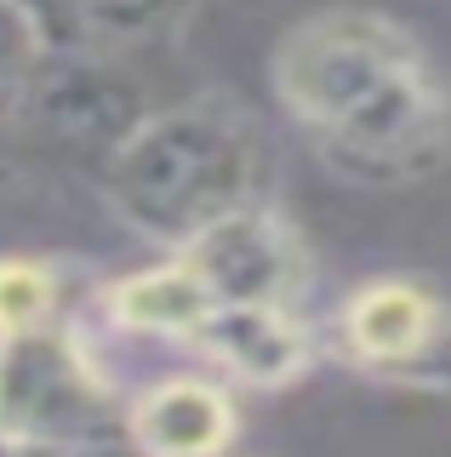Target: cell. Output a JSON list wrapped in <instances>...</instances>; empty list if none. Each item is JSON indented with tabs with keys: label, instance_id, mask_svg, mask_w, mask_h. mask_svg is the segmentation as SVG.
I'll use <instances>...</instances> for the list:
<instances>
[{
	"label": "cell",
	"instance_id": "1",
	"mask_svg": "<svg viewBox=\"0 0 451 457\" xmlns=\"http://www.w3.org/2000/svg\"><path fill=\"white\" fill-rule=\"evenodd\" d=\"M269 92L355 189H417L451 161V80L394 12L326 6L275 40Z\"/></svg>",
	"mask_w": 451,
	"mask_h": 457
},
{
	"label": "cell",
	"instance_id": "11",
	"mask_svg": "<svg viewBox=\"0 0 451 457\" xmlns=\"http://www.w3.org/2000/svg\"><path fill=\"white\" fill-rule=\"evenodd\" d=\"M6 6L29 23V35L46 46V57H75V12H80V0H6Z\"/></svg>",
	"mask_w": 451,
	"mask_h": 457
},
{
	"label": "cell",
	"instance_id": "2",
	"mask_svg": "<svg viewBox=\"0 0 451 457\" xmlns=\"http://www.w3.org/2000/svg\"><path fill=\"white\" fill-rule=\"evenodd\" d=\"M269 132L246 104L201 92L137 114L97 161V200L137 240L183 252L229 212L269 200Z\"/></svg>",
	"mask_w": 451,
	"mask_h": 457
},
{
	"label": "cell",
	"instance_id": "6",
	"mask_svg": "<svg viewBox=\"0 0 451 457\" xmlns=\"http://www.w3.org/2000/svg\"><path fill=\"white\" fill-rule=\"evenodd\" d=\"M320 320L280 303H217L189 337V361L234 395H280L320 366Z\"/></svg>",
	"mask_w": 451,
	"mask_h": 457
},
{
	"label": "cell",
	"instance_id": "10",
	"mask_svg": "<svg viewBox=\"0 0 451 457\" xmlns=\"http://www.w3.org/2000/svg\"><path fill=\"white\" fill-rule=\"evenodd\" d=\"M46 46L29 35V23L0 0V143L23 126V109H29L40 75H46Z\"/></svg>",
	"mask_w": 451,
	"mask_h": 457
},
{
	"label": "cell",
	"instance_id": "13",
	"mask_svg": "<svg viewBox=\"0 0 451 457\" xmlns=\"http://www.w3.org/2000/svg\"><path fill=\"white\" fill-rule=\"evenodd\" d=\"M0 457H29V452H23V446H12V440L0 435Z\"/></svg>",
	"mask_w": 451,
	"mask_h": 457
},
{
	"label": "cell",
	"instance_id": "5",
	"mask_svg": "<svg viewBox=\"0 0 451 457\" xmlns=\"http://www.w3.org/2000/svg\"><path fill=\"white\" fill-rule=\"evenodd\" d=\"M172 257H183L201 275L211 303L308 309V292H315V252H308L303 228L275 200L229 212L223 223H211L206 235H194Z\"/></svg>",
	"mask_w": 451,
	"mask_h": 457
},
{
	"label": "cell",
	"instance_id": "9",
	"mask_svg": "<svg viewBox=\"0 0 451 457\" xmlns=\"http://www.w3.org/2000/svg\"><path fill=\"white\" fill-rule=\"evenodd\" d=\"M69 280L52 257H29V252H6L0 257V337L18 332H40V326L69 314Z\"/></svg>",
	"mask_w": 451,
	"mask_h": 457
},
{
	"label": "cell",
	"instance_id": "3",
	"mask_svg": "<svg viewBox=\"0 0 451 457\" xmlns=\"http://www.w3.org/2000/svg\"><path fill=\"white\" fill-rule=\"evenodd\" d=\"M320 349L365 383L451 400V292L422 275H365L320 320Z\"/></svg>",
	"mask_w": 451,
	"mask_h": 457
},
{
	"label": "cell",
	"instance_id": "7",
	"mask_svg": "<svg viewBox=\"0 0 451 457\" xmlns=\"http://www.w3.org/2000/svg\"><path fill=\"white\" fill-rule=\"evenodd\" d=\"M120 435L144 457H229L241 446V400L201 366H172L126 395Z\"/></svg>",
	"mask_w": 451,
	"mask_h": 457
},
{
	"label": "cell",
	"instance_id": "4",
	"mask_svg": "<svg viewBox=\"0 0 451 457\" xmlns=\"http://www.w3.org/2000/svg\"><path fill=\"white\" fill-rule=\"evenodd\" d=\"M0 435L23 452L120 435V400L97 378L69 314L40 332L0 337Z\"/></svg>",
	"mask_w": 451,
	"mask_h": 457
},
{
	"label": "cell",
	"instance_id": "8",
	"mask_svg": "<svg viewBox=\"0 0 451 457\" xmlns=\"http://www.w3.org/2000/svg\"><path fill=\"white\" fill-rule=\"evenodd\" d=\"M194 0H80L75 12V57L115 63L120 52H137L160 40Z\"/></svg>",
	"mask_w": 451,
	"mask_h": 457
},
{
	"label": "cell",
	"instance_id": "12",
	"mask_svg": "<svg viewBox=\"0 0 451 457\" xmlns=\"http://www.w3.org/2000/svg\"><path fill=\"white\" fill-rule=\"evenodd\" d=\"M29 457H144L126 435H103V440H80V446H52V452H29Z\"/></svg>",
	"mask_w": 451,
	"mask_h": 457
}]
</instances>
